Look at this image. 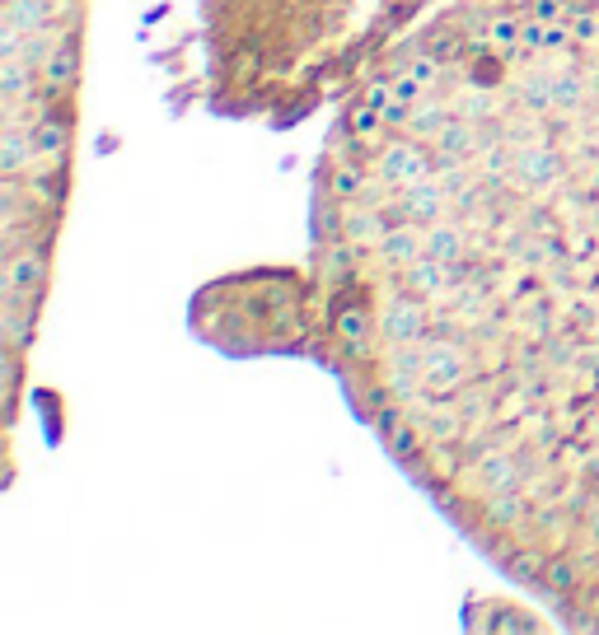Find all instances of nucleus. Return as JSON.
Returning <instances> with one entry per match:
<instances>
[{"mask_svg":"<svg viewBox=\"0 0 599 635\" xmlns=\"http://www.w3.org/2000/svg\"><path fill=\"white\" fill-rule=\"evenodd\" d=\"M305 276L393 463L599 631V0H446L389 42L323 141Z\"/></svg>","mask_w":599,"mask_h":635,"instance_id":"nucleus-1","label":"nucleus"},{"mask_svg":"<svg viewBox=\"0 0 599 635\" xmlns=\"http://www.w3.org/2000/svg\"><path fill=\"white\" fill-rule=\"evenodd\" d=\"M84 0H6V360L19 397L71 183Z\"/></svg>","mask_w":599,"mask_h":635,"instance_id":"nucleus-2","label":"nucleus"}]
</instances>
